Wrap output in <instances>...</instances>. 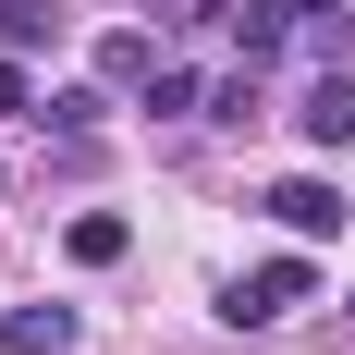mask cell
<instances>
[{"label":"cell","instance_id":"1","mask_svg":"<svg viewBox=\"0 0 355 355\" xmlns=\"http://www.w3.org/2000/svg\"><path fill=\"white\" fill-rule=\"evenodd\" d=\"M306 294H319V270H306V257H257L245 282L220 294V319H233V331H270L282 306H306Z\"/></svg>","mask_w":355,"mask_h":355},{"label":"cell","instance_id":"2","mask_svg":"<svg viewBox=\"0 0 355 355\" xmlns=\"http://www.w3.org/2000/svg\"><path fill=\"white\" fill-rule=\"evenodd\" d=\"M270 220H282V233H306V245H319V233H343V184H319V172H294V184H270Z\"/></svg>","mask_w":355,"mask_h":355},{"label":"cell","instance_id":"3","mask_svg":"<svg viewBox=\"0 0 355 355\" xmlns=\"http://www.w3.org/2000/svg\"><path fill=\"white\" fill-rule=\"evenodd\" d=\"M294 123H306V147H355V73H319Z\"/></svg>","mask_w":355,"mask_h":355},{"label":"cell","instance_id":"4","mask_svg":"<svg viewBox=\"0 0 355 355\" xmlns=\"http://www.w3.org/2000/svg\"><path fill=\"white\" fill-rule=\"evenodd\" d=\"M0 355H73V306H12L0 319Z\"/></svg>","mask_w":355,"mask_h":355},{"label":"cell","instance_id":"5","mask_svg":"<svg viewBox=\"0 0 355 355\" xmlns=\"http://www.w3.org/2000/svg\"><path fill=\"white\" fill-rule=\"evenodd\" d=\"M147 73H159V49H147L135 25H110L98 37V86H147Z\"/></svg>","mask_w":355,"mask_h":355},{"label":"cell","instance_id":"6","mask_svg":"<svg viewBox=\"0 0 355 355\" xmlns=\"http://www.w3.org/2000/svg\"><path fill=\"white\" fill-rule=\"evenodd\" d=\"M306 25V12H294V0H270V12H233V37H245V62H282V37Z\"/></svg>","mask_w":355,"mask_h":355},{"label":"cell","instance_id":"7","mask_svg":"<svg viewBox=\"0 0 355 355\" xmlns=\"http://www.w3.org/2000/svg\"><path fill=\"white\" fill-rule=\"evenodd\" d=\"M62 245H73V270H110V257L135 245V233H123V220H110V209H86V220H73V233H62Z\"/></svg>","mask_w":355,"mask_h":355},{"label":"cell","instance_id":"8","mask_svg":"<svg viewBox=\"0 0 355 355\" xmlns=\"http://www.w3.org/2000/svg\"><path fill=\"white\" fill-rule=\"evenodd\" d=\"M49 37H62L49 0H0V49H49Z\"/></svg>","mask_w":355,"mask_h":355},{"label":"cell","instance_id":"9","mask_svg":"<svg viewBox=\"0 0 355 355\" xmlns=\"http://www.w3.org/2000/svg\"><path fill=\"white\" fill-rule=\"evenodd\" d=\"M98 110H110V98H98V86H62V98L37 110V123H62V135H98Z\"/></svg>","mask_w":355,"mask_h":355},{"label":"cell","instance_id":"10","mask_svg":"<svg viewBox=\"0 0 355 355\" xmlns=\"http://www.w3.org/2000/svg\"><path fill=\"white\" fill-rule=\"evenodd\" d=\"M0 110H12V123H37V73L12 62V49H0Z\"/></svg>","mask_w":355,"mask_h":355},{"label":"cell","instance_id":"11","mask_svg":"<svg viewBox=\"0 0 355 355\" xmlns=\"http://www.w3.org/2000/svg\"><path fill=\"white\" fill-rule=\"evenodd\" d=\"M294 12H306V25H343V12H355V0H294Z\"/></svg>","mask_w":355,"mask_h":355},{"label":"cell","instance_id":"12","mask_svg":"<svg viewBox=\"0 0 355 355\" xmlns=\"http://www.w3.org/2000/svg\"><path fill=\"white\" fill-rule=\"evenodd\" d=\"M0 184H12V172H0Z\"/></svg>","mask_w":355,"mask_h":355}]
</instances>
